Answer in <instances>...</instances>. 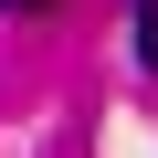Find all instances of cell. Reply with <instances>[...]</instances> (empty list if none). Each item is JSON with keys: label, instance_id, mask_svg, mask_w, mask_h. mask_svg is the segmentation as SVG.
Masks as SVG:
<instances>
[{"label": "cell", "instance_id": "2", "mask_svg": "<svg viewBox=\"0 0 158 158\" xmlns=\"http://www.w3.org/2000/svg\"><path fill=\"white\" fill-rule=\"evenodd\" d=\"M0 11H11V21H21V11H53V0H0Z\"/></svg>", "mask_w": 158, "mask_h": 158}, {"label": "cell", "instance_id": "1", "mask_svg": "<svg viewBox=\"0 0 158 158\" xmlns=\"http://www.w3.org/2000/svg\"><path fill=\"white\" fill-rule=\"evenodd\" d=\"M137 63L158 74V0H137Z\"/></svg>", "mask_w": 158, "mask_h": 158}]
</instances>
